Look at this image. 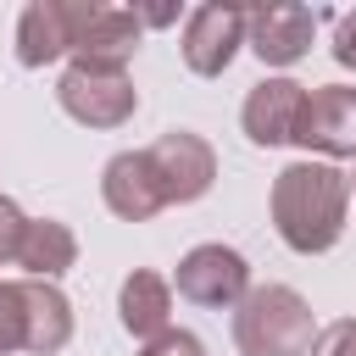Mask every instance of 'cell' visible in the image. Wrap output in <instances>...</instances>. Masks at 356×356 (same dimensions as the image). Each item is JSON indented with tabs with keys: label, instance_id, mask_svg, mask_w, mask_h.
<instances>
[{
	"label": "cell",
	"instance_id": "obj_1",
	"mask_svg": "<svg viewBox=\"0 0 356 356\" xmlns=\"http://www.w3.org/2000/svg\"><path fill=\"white\" fill-rule=\"evenodd\" d=\"M345 211H350V178L328 161H289L273 178V228L289 250L300 256H323L339 245L345 234Z\"/></svg>",
	"mask_w": 356,
	"mask_h": 356
},
{
	"label": "cell",
	"instance_id": "obj_2",
	"mask_svg": "<svg viewBox=\"0 0 356 356\" xmlns=\"http://www.w3.org/2000/svg\"><path fill=\"white\" fill-rule=\"evenodd\" d=\"M317 339L312 306L289 284H256L234 306V345L239 356H306Z\"/></svg>",
	"mask_w": 356,
	"mask_h": 356
},
{
	"label": "cell",
	"instance_id": "obj_3",
	"mask_svg": "<svg viewBox=\"0 0 356 356\" xmlns=\"http://www.w3.org/2000/svg\"><path fill=\"white\" fill-rule=\"evenodd\" d=\"M56 100L72 122L83 128H122L139 106V89L128 67H100V61H72L56 83Z\"/></svg>",
	"mask_w": 356,
	"mask_h": 356
},
{
	"label": "cell",
	"instance_id": "obj_4",
	"mask_svg": "<svg viewBox=\"0 0 356 356\" xmlns=\"http://www.w3.org/2000/svg\"><path fill=\"white\" fill-rule=\"evenodd\" d=\"M95 11H100L95 0H33L17 17V61L22 67H50V61L72 56Z\"/></svg>",
	"mask_w": 356,
	"mask_h": 356
},
{
	"label": "cell",
	"instance_id": "obj_5",
	"mask_svg": "<svg viewBox=\"0 0 356 356\" xmlns=\"http://www.w3.org/2000/svg\"><path fill=\"white\" fill-rule=\"evenodd\" d=\"M145 156H150V172H156L167 206L200 200V195L211 189V178H217V150H211L200 134H189V128H167Z\"/></svg>",
	"mask_w": 356,
	"mask_h": 356
},
{
	"label": "cell",
	"instance_id": "obj_6",
	"mask_svg": "<svg viewBox=\"0 0 356 356\" xmlns=\"http://www.w3.org/2000/svg\"><path fill=\"white\" fill-rule=\"evenodd\" d=\"M172 284H178L184 300L222 312V306H239V300H245L250 267H245V256H239L234 245H195V250L178 261V278H172Z\"/></svg>",
	"mask_w": 356,
	"mask_h": 356
},
{
	"label": "cell",
	"instance_id": "obj_7",
	"mask_svg": "<svg viewBox=\"0 0 356 356\" xmlns=\"http://www.w3.org/2000/svg\"><path fill=\"white\" fill-rule=\"evenodd\" d=\"M295 145L317 156H356V89L350 83H317L300 100Z\"/></svg>",
	"mask_w": 356,
	"mask_h": 356
},
{
	"label": "cell",
	"instance_id": "obj_8",
	"mask_svg": "<svg viewBox=\"0 0 356 356\" xmlns=\"http://www.w3.org/2000/svg\"><path fill=\"white\" fill-rule=\"evenodd\" d=\"M245 44V11L239 6H195L184 17V67L195 78H222L228 61Z\"/></svg>",
	"mask_w": 356,
	"mask_h": 356
},
{
	"label": "cell",
	"instance_id": "obj_9",
	"mask_svg": "<svg viewBox=\"0 0 356 356\" xmlns=\"http://www.w3.org/2000/svg\"><path fill=\"white\" fill-rule=\"evenodd\" d=\"M312 28H317V17L306 6H295V0H273V6L245 11V44L267 67H295L312 50Z\"/></svg>",
	"mask_w": 356,
	"mask_h": 356
},
{
	"label": "cell",
	"instance_id": "obj_10",
	"mask_svg": "<svg viewBox=\"0 0 356 356\" xmlns=\"http://www.w3.org/2000/svg\"><path fill=\"white\" fill-rule=\"evenodd\" d=\"M100 195H106V206H111L122 222H150V217L167 206V195H161L145 150H117V156L106 161V172H100Z\"/></svg>",
	"mask_w": 356,
	"mask_h": 356
},
{
	"label": "cell",
	"instance_id": "obj_11",
	"mask_svg": "<svg viewBox=\"0 0 356 356\" xmlns=\"http://www.w3.org/2000/svg\"><path fill=\"white\" fill-rule=\"evenodd\" d=\"M300 100H306V83H295V78H261L250 95H245V111H239V122H245V139L250 145H289L295 139V117H300Z\"/></svg>",
	"mask_w": 356,
	"mask_h": 356
},
{
	"label": "cell",
	"instance_id": "obj_12",
	"mask_svg": "<svg viewBox=\"0 0 356 356\" xmlns=\"http://www.w3.org/2000/svg\"><path fill=\"white\" fill-rule=\"evenodd\" d=\"M72 339V306L56 284L44 278H22V350L33 356H56Z\"/></svg>",
	"mask_w": 356,
	"mask_h": 356
},
{
	"label": "cell",
	"instance_id": "obj_13",
	"mask_svg": "<svg viewBox=\"0 0 356 356\" xmlns=\"http://www.w3.org/2000/svg\"><path fill=\"white\" fill-rule=\"evenodd\" d=\"M117 317L134 339H156L172 328V284L150 267H134L117 289Z\"/></svg>",
	"mask_w": 356,
	"mask_h": 356
},
{
	"label": "cell",
	"instance_id": "obj_14",
	"mask_svg": "<svg viewBox=\"0 0 356 356\" xmlns=\"http://www.w3.org/2000/svg\"><path fill=\"white\" fill-rule=\"evenodd\" d=\"M139 17L134 11H122V6H100L95 17H89V28H83V39H78V50H72V61H100V67H128L134 61V50H139Z\"/></svg>",
	"mask_w": 356,
	"mask_h": 356
},
{
	"label": "cell",
	"instance_id": "obj_15",
	"mask_svg": "<svg viewBox=\"0 0 356 356\" xmlns=\"http://www.w3.org/2000/svg\"><path fill=\"white\" fill-rule=\"evenodd\" d=\"M72 261H78V239H72V228L56 222V217H28V234H22V250H17V267H28V278L56 284Z\"/></svg>",
	"mask_w": 356,
	"mask_h": 356
},
{
	"label": "cell",
	"instance_id": "obj_16",
	"mask_svg": "<svg viewBox=\"0 0 356 356\" xmlns=\"http://www.w3.org/2000/svg\"><path fill=\"white\" fill-rule=\"evenodd\" d=\"M22 350V284L0 278V356Z\"/></svg>",
	"mask_w": 356,
	"mask_h": 356
},
{
	"label": "cell",
	"instance_id": "obj_17",
	"mask_svg": "<svg viewBox=\"0 0 356 356\" xmlns=\"http://www.w3.org/2000/svg\"><path fill=\"white\" fill-rule=\"evenodd\" d=\"M306 356H356V317H339V323L317 328V339H312Z\"/></svg>",
	"mask_w": 356,
	"mask_h": 356
},
{
	"label": "cell",
	"instance_id": "obj_18",
	"mask_svg": "<svg viewBox=\"0 0 356 356\" xmlns=\"http://www.w3.org/2000/svg\"><path fill=\"white\" fill-rule=\"evenodd\" d=\"M22 234H28V217H22V206H17L11 195H0V261H17V250H22Z\"/></svg>",
	"mask_w": 356,
	"mask_h": 356
},
{
	"label": "cell",
	"instance_id": "obj_19",
	"mask_svg": "<svg viewBox=\"0 0 356 356\" xmlns=\"http://www.w3.org/2000/svg\"><path fill=\"white\" fill-rule=\"evenodd\" d=\"M139 356H206V345H200L195 334H184V328H167V334L145 339V350H139Z\"/></svg>",
	"mask_w": 356,
	"mask_h": 356
},
{
	"label": "cell",
	"instance_id": "obj_20",
	"mask_svg": "<svg viewBox=\"0 0 356 356\" xmlns=\"http://www.w3.org/2000/svg\"><path fill=\"white\" fill-rule=\"evenodd\" d=\"M334 61L356 72V11H345L339 28H334Z\"/></svg>",
	"mask_w": 356,
	"mask_h": 356
},
{
	"label": "cell",
	"instance_id": "obj_21",
	"mask_svg": "<svg viewBox=\"0 0 356 356\" xmlns=\"http://www.w3.org/2000/svg\"><path fill=\"white\" fill-rule=\"evenodd\" d=\"M350 195H356V184H350Z\"/></svg>",
	"mask_w": 356,
	"mask_h": 356
}]
</instances>
